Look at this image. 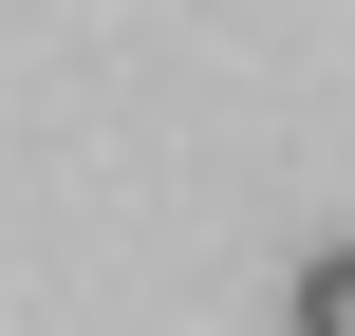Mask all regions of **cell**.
I'll use <instances>...</instances> for the list:
<instances>
[{"label":"cell","instance_id":"1","mask_svg":"<svg viewBox=\"0 0 355 336\" xmlns=\"http://www.w3.org/2000/svg\"><path fill=\"white\" fill-rule=\"evenodd\" d=\"M300 336H355V243H318V262H300Z\"/></svg>","mask_w":355,"mask_h":336}]
</instances>
